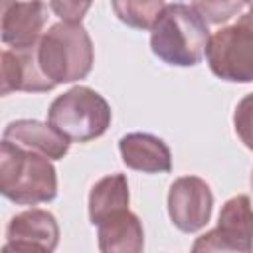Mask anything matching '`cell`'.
<instances>
[{"mask_svg": "<svg viewBox=\"0 0 253 253\" xmlns=\"http://www.w3.org/2000/svg\"><path fill=\"white\" fill-rule=\"evenodd\" d=\"M6 237L4 251H53L59 241V227L53 213L32 208L12 217Z\"/></svg>", "mask_w": 253, "mask_h": 253, "instance_id": "cell-9", "label": "cell"}, {"mask_svg": "<svg viewBox=\"0 0 253 253\" xmlns=\"http://www.w3.org/2000/svg\"><path fill=\"white\" fill-rule=\"evenodd\" d=\"M251 186H253V176H251Z\"/></svg>", "mask_w": 253, "mask_h": 253, "instance_id": "cell-20", "label": "cell"}, {"mask_svg": "<svg viewBox=\"0 0 253 253\" xmlns=\"http://www.w3.org/2000/svg\"><path fill=\"white\" fill-rule=\"evenodd\" d=\"M245 4L241 0H194L198 14L210 24H221L237 16Z\"/></svg>", "mask_w": 253, "mask_h": 253, "instance_id": "cell-16", "label": "cell"}, {"mask_svg": "<svg viewBox=\"0 0 253 253\" xmlns=\"http://www.w3.org/2000/svg\"><path fill=\"white\" fill-rule=\"evenodd\" d=\"M99 249L103 253H138L144 247L140 219L126 210H119L97 223Z\"/></svg>", "mask_w": 253, "mask_h": 253, "instance_id": "cell-13", "label": "cell"}, {"mask_svg": "<svg viewBox=\"0 0 253 253\" xmlns=\"http://www.w3.org/2000/svg\"><path fill=\"white\" fill-rule=\"evenodd\" d=\"M233 126H235L239 140L249 150H253V93L245 95L237 103L235 113H233Z\"/></svg>", "mask_w": 253, "mask_h": 253, "instance_id": "cell-17", "label": "cell"}, {"mask_svg": "<svg viewBox=\"0 0 253 253\" xmlns=\"http://www.w3.org/2000/svg\"><path fill=\"white\" fill-rule=\"evenodd\" d=\"M206 59L211 73L223 81H253V10L210 36Z\"/></svg>", "mask_w": 253, "mask_h": 253, "instance_id": "cell-5", "label": "cell"}, {"mask_svg": "<svg viewBox=\"0 0 253 253\" xmlns=\"http://www.w3.org/2000/svg\"><path fill=\"white\" fill-rule=\"evenodd\" d=\"M38 61L55 85L85 79L95 61L89 32L81 22L53 24L38 43Z\"/></svg>", "mask_w": 253, "mask_h": 253, "instance_id": "cell-3", "label": "cell"}, {"mask_svg": "<svg viewBox=\"0 0 253 253\" xmlns=\"http://www.w3.org/2000/svg\"><path fill=\"white\" fill-rule=\"evenodd\" d=\"M194 251H251L253 249V208L245 194L229 198L217 219V227L200 235Z\"/></svg>", "mask_w": 253, "mask_h": 253, "instance_id": "cell-6", "label": "cell"}, {"mask_svg": "<svg viewBox=\"0 0 253 253\" xmlns=\"http://www.w3.org/2000/svg\"><path fill=\"white\" fill-rule=\"evenodd\" d=\"M213 194L210 186L198 176H182L174 180L168 192V215L172 223L184 231L194 233L202 229L211 215Z\"/></svg>", "mask_w": 253, "mask_h": 253, "instance_id": "cell-7", "label": "cell"}, {"mask_svg": "<svg viewBox=\"0 0 253 253\" xmlns=\"http://www.w3.org/2000/svg\"><path fill=\"white\" fill-rule=\"evenodd\" d=\"M123 162L144 174H162L172 170V154L166 142L148 132H128L119 140Z\"/></svg>", "mask_w": 253, "mask_h": 253, "instance_id": "cell-11", "label": "cell"}, {"mask_svg": "<svg viewBox=\"0 0 253 253\" xmlns=\"http://www.w3.org/2000/svg\"><path fill=\"white\" fill-rule=\"evenodd\" d=\"M128 208V184L123 174H111L93 184L89 194V219L93 225L119 210Z\"/></svg>", "mask_w": 253, "mask_h": 253, "instance_id": "cell-14", "label": "cell"}, {"mask_svg": "<svg viewBox=\"0 0 253 253\" xmlns=\"http://www.w3.org/2000/svg\"><path fill=\"white\" fill-rule=\"evenodd\" d=\"M2 138L22 148L36 150L51 160L63 158L69 150V140L59 130H55L49 123L36 119H18L8 123Z\"/></svg>", "mask_w": 253, "mask_h": 253, "instance_id": "cell-12", "label": "cell"}, {"mask_svg": "<svg viewBox=\"0 0 253 253\" xmlns=\"http://www.w3.org/2000/svg\"><path fill=\"white\" fill-rule=\"evenodd\" d=\"M241 2H243V4H245V6H249V8H251V10H253V0H241Z\"/></svg>", "mask_w": 253, "mask_h": 253, "instance_id": "cell-19", "label": "cell"}, {"mask_svg": "<svg viewBox=\"0 0 253 253\" xmlns=\"http://www.w3.org/2000/svg\"><path fill=\"white\" fill-rule=\"evenodd\" d=\"M210 42L208 22L196 8L166 4L150 28L152 53L168 65L190 67L202 61Z\"/></svg>", "mask_w": 253, "mask_h": 253, "instance_id": "cell-1", "label": "cell"}, {"mask_svg": "<svg viewBox=\"0 0 253 253\" xmlns=\"http://www.w3.org/2000/svg\"><path fill=\"white\" fill-rule=\"evenodd\" d=\"M47 123L69 142H89L109 128L111 107L95 89L77 85L53 99Z\"/></svg>", "mask_w": 253, "mask_h": 253, "instance_id": "cell-4", "label": "cell"}, {"mask_svg": "<svg viewBox=\"0 0 253 253\" xmlns=\"http://www.w3.org/2000/svg\"><path fill=\"white\" fill-rule=\"evenodd\" d=\"M93 0H49V8L65 22H81Z\"/></svg>", "mask_w": 253, "mask_h": 253, "instance_id": "cell-18", "label": "cell"}, {"mask_svg": "<svg viewBox=\"0 0 253 253\" xmlns=\"http://www.w3.org/2000/svg\"><path fill=\"white\" fill-rule=\"evenodd\" d=\"M49 10L43 0H2V42L8 47H32L40 43Z\"/></svg>", "mask_w": 253, "mask_h": 253, "instance_id": "cell-8", "label": "cell"}, {"mask_svg": "<svg viewBox=\"0 0 253 253\" xmlns=\"http://www.w3.org/2000/svg\"><path fill=\"white\" fill-rule=\"evenodd\" d=\"M2 67V95L12 91L45 93L55 87V83L42 71L38 61V43L32 47H10L0 55Z\"/></svg>", "mask_w": 253, "mask_h": 253, "instance_id": "cell-10", "label": "cell"}, {"mask_svg": "<svg viewBox=\"0 0 253 253\" xmlns=\"http://www.w3.org/2000/svg\"><path fill=\"white\" fill-rule=\"evenodd\" d=\"M115 16L136 30H150L164 10V0H111Z\"/></svg>", "mask_w": 253, "mask_h": 253, "instance_id": "cell-15", "label": "cell"}, {"mask_svg": "<svg viewBox=\"0 0 253 253\" xmlns=\"http://www.w3.org/2000/svg\"><path fill=\"white\" fill-rule=\"evenodd\" d=\"M0 192L10 202L22 206L51 202L57 194L55 168L47 156L2 138Z\"/></svg>", "mask_w": 253, "mask_h": 253, "instance_id": "cell-2", "label": "cell"}]
</instances>
